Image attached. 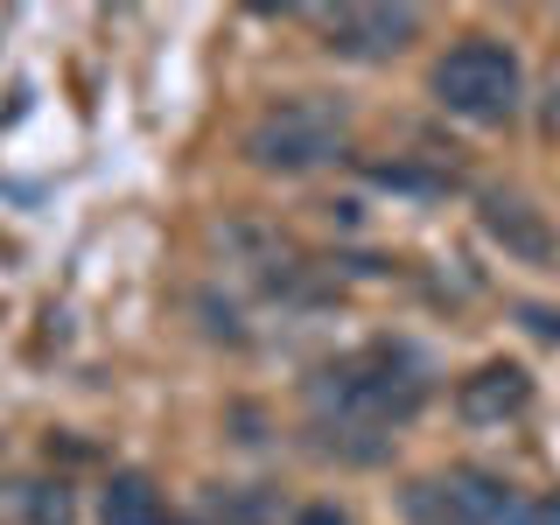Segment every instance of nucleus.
<instances>
[{"mask_svg": "<svg viewBox=\"0 0 560 525\" xmlns=\"http://www.w3.org/2000/svg\"><path fill=\"white\" fill-rule=\"evenodd\" d=\"M308 399H315V420H323L329 448H343L350 463H372L385 448V434L407 428L428 407V378L413 372L407 350H358L343 364H323Z\"/></svg>", "mask_w": 560, "mask_h": 525, "instance_id": "1", "label": "nucleus"}, {"mask_svg": "<svg viewBox=\"0 0 560 525\" xmlns=\"http://www.w3.org/2000/svg\"><path fill=\"white\" fill-rule=\"evenodd\" d=\"M343 133H350V113L337 98H280L267 113L253 119V133H245V154H253V168L267 175H308L323 162H337L343 154Z\"/></svg>", "mask_w": 560, "mask_h": 525, "instance_id": "2", "label": "nucleus"}, {"mask_svg": "<svg viewBox=\"0 0 560 525\" xmlns=\"http://www.w3.org/2000/svg\"><path fill=\"white\" fill-rule=\"evenodd\" d=\"M434 98H442V113L469 119V127H504L525 98V70L504 43L469 35V43H455L448 57L434 63Z\"/></svg>", "mask_w": 560, "mask_h": 525, "instance_id": "3", "label": "nucleus"}, {"mask_svg": "<svg viewBox=\"0 0 560 525\" xmlns=\"http://www.w3.org/2000/svg\"><path fill=\"white\" fill-rule=\"evenodd\" d=\"M518 512V490L483 469H442V477H420L407 490V518L413 525H504Z\"/></svg>", "mask_w": 560, "mask_h": 525, "instance_id": "4", "label": "nucleus"}, {"mask_svg": "<svg viewBox=\"0 0 560 525\" xmlns=\"http://www.w3.org/2000/svg\"><path fill=\"white\" fill-rule=\"evenodd\" d=\"M477 218H483L490 245H504V259H525V267H553L560 259V232L547 224V210L533 197H518V189H483Z\"/></svg>", "mask_w": 560, "mask_h": 525, "instance_id": "5", "label": "nucleus"}, {"mask_svg": "<svg viewBox=\"0 0 560 525\" xmlns=\"http://www.w3.org/2000/svg\"><path fill=\"white\" fill-rule=\"evenodd\" d=\"M315 22H323L337 57H358V63H385L420 35L413 8H337V14H315Z\"/></svg>", "mask_w": 560, "mask_h": 525, "instance_id": "6", "label": "nucleus"}, {"mask_svg": "<svg viewBox=\"0 0 560 525\" xmlns=\"http://www.w3.org/2000/svg\"><path fill=\"white\" fill-rule=\"evenodd\" d=\"M455 407H463L469 428H504L512 413L533 407V378H525V364H483L455 385Z\"/></svg>", "mask_w": 560, "mask_h": 525, "instance_id": "7", "label": "nucleus"}, {"mask_svg": "<svg viewBox=\"0 0 560 525\" xmlns=\"http://www.w3.org/2000/svg\"><path fill=\"white\" fill-rule=\"evenodd\" d=\"M98 525H168V512H162V498H154V483L127 469V477L105 483V498H98Z\"/></svg>", "mask_w": 560, "mask_h": 525, "instance_id": "8", "label": "nucleus"}, {"mask_svg": "<svg viewBox=\"0 0 560 525\" xmlns=\"http://www.w3.org/2000/svg\"><path fill=\"white\" fill-rule=\"evenodd\" d=\"M14 504H22V525H70V490L63 483H22L14 490Z\"/></svg>", "mask_w": 560, "mask_h": 525, "instance_id": "9", "label": "nucleus"}, {"mask_svg": "<svg viewBox=\"0 0 560 525\" xmlns=\"http://www.w3.org/2000/svg\"><path fill=\"white\" fill-rule=\"evenodd\" d=\"M294 525H350V518L337 512V504H308V512H302V518H294Z\"/></svg>", "mask_w": 560, "mask_h": 525, "instance_id": "10", "label": "nucleus"}, {"mask_svg": "<svg viewBox=\"0 0 560 525\" xmlns=\"http://www.w3.org/2000/svg\"><path fill=\"white\" fill-rule=\"evenodd\" d=\"M525 323H533L539 337H560V315H553V308H525Z\"/></svg>", "mask_w": 560, "mask_h": 525, "instance_id": "11", "label": "nucleus"}]
</instances>
